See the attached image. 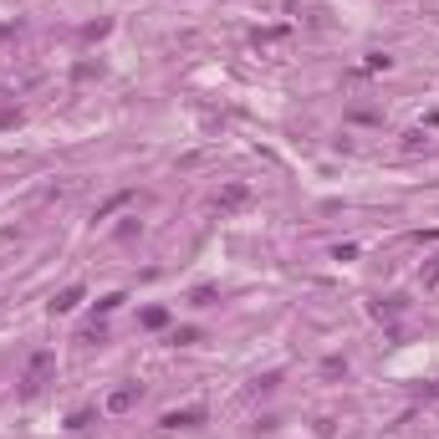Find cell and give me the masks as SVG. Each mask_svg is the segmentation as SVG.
<instances>
[{
  "mask_svg": "<svg viewBox=\"0 0 439 439\" xmlns=\"http://www.w3.org/2000/svg\"><path fill=\"white\" fill-rule=\"evenodd\" d=\"M46 368H51V358L41 353V358H36V363H31V373H26V393H36V389H41V378H46Z\"/></svg>",
  "mask_w": 439,
  "mask_h": 439,
  "instance_id": "obj_1",
  "label": "cell"
},
{
  "mask_svg": "<svg viewBox=\"0 0 439 439\" xmlns=\"http://www.w3.org/2000/svg\"><path fill=\"white\" fill-rule=\"evenodd\" d=\"M424 286H439V261H434V266H424Z\"/></svg>",
  "mask_w": 439,
  "mask_h": 439,
  "instance_id": "obj_2",
  "label": "cell"
}]
</instances>
